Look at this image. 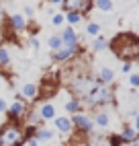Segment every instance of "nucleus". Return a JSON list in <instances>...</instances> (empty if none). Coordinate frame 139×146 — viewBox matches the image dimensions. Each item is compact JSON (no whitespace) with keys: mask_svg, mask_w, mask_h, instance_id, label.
Segmentation results:
<instances>
[{"mask_svg":"<svg viewBox=\"0 0 139 146\" xmlns=\"http://www.w3.org/2000/svg\"><path fill=\"white\" fill-rule=\"evenodd\" d=\"M108 50L113 52V56H117L123 62H135L139 60V35L133 31H121L115 33L108 39Z\"/></svg>","mask_w":139,"mask_h":146,"instance_id":"obj_1","label":"nucleus"},{"mask_svg":"<svg viewBox=\"0 0 139 146\" xmlns=\"http://www.w3.org/2000/svg\"><path fill=\"white\" fill-rule=\"evenodd\" d=\"M27 142V125L8 119L0 125V146H23Z\"/></svg>","mask_w":139,"mask_h":146,"instance_id":"obj_2","label":"nucleus"},{"mask_svg":"<svg viewBox=\"0 0 139 146\" xmlns=\"http://www.w3.org/2000/svg\"><path fill=\"white\" fill-rule=\"evenodd\" d=\"M66 84H68L70 93H72L74 97H78V99H86V97L96 89L98 80H96V76L88 74V72H80V74L70 76Z\"/></svg>","mask_w":139,"mask_h":146,"instance_id":"obj_3","label":"nucleus"},{"mask_svg":"<svg viewBox=\"0 0 139 146\" xmlns=\"http://www.w3.org/2000/svg\"><path fill=\"white\" fill-rule=\"evenodd\" d=\"M115 99V86L113 84H96V89L86 97V99H82L88 107H92V109H100V107H106L111 105Z\"/></svg>","mask_w":139,"mask_h":146,"instance_id":"obj_4","label":"nucleus"},{"mask_svg":"<svg viewBox=\"0 0 139 146\" xmlns=\"http://www.w3.org/2000/svg\"><path fill=\"white\" fill-rule=\"evenodd\" d=\"M59 82H62V78H59L57 74H47V76H43V80H41V82H37V86H39L37 101L49 99L51 95H55L57 89H59Z\"/></svg>","mask_w":139,"mask_h":146,"instance_id":"obj_5","label":"nucleus"},{"mask_svg":"<svg viewBox=\"0 0 139 146\" xmlns=\"http://www.w3.org/2000/svg\"><path fill=\"white\" fill-rule=\"evenodd\" d=\"M82 54H84V47L78 43L76 47H59V50L51 52V60L55 64H68V62L76 60V58H80Z\"/></svg>","mask_w":139,"mask_h":146,"instance_id":"obj_6","label":"nucleus"},{"mask_svg":"<svg viewBox=\"0 0 139 146\" xmlns=\"http://www.w3.org/2000/svg\"><path fill=\"white\" fill-rule=\"evenodd\" d=\"M27 113H29V101H25L23 97H16V99L6 107V115H8V119H12V121H23L27 117Z\"/></svg>","mask_w":139,"mask_h":146,"instance_id":"obj_7","label":"nucleus"},{"mask_svg":"<svg viewBox=\"0 0 139 146\" xmlns=\"http://www.w3.org/2000/svg\"><path fill=\"white\" fill-rule=\"evenodd\" d=\"M72 123H74V132H78V134L90 136L94 132V119H92V115H86L84 111L74 113L72 115Z\"/></svg>","mask_w":139,"mask_h":146,"instance_id":"obj_8","label":"nucleus"},{"mask_svg":"<svg viewBox=\"0 0 139 146\" xmlns=\"http://www.w3.org/2000/svg\"><path fill=\"white\" fill-rule=\"evenodd\" d=\"M62 13H80L88 15L94 8V0H64L62 4Z\"/></svg>","mask_w":139,"mask_h":146,"instance_id":"obj_9","label":"nucleus"},{"mask_svg":"<svg viewBox=\"0 0 139 146\" xmlns=\"http://www.w3.org/2000/svg\"><path fill=\"white\" fill-rule=\"evenodd\" d=\"M53 125L59 134L64 136H72L74 134V123H72V117H68V115H55L53 117Z\"/></svg>","mask_w":139,"mask_h":146,"instance_id":"obj_10","label":"nucleus"},{"mask_svg":"<svg viewBox=\"0 0 139 146\" xmlns=\"http://www.w3.org/2000/svg\"><path fill=\"white\" fill-rule=\"evenodd\" d=\"M59 35H62V43H64V47H76L78 43H80L76 29H74V27H70V25H68V29H64V31L59 33Z\"/></svg>","mask_w":139,"mask_h":146,"instance_id":"obj_11","label":"nucleus"},{"mask_svg":"<svg viewBox=\"0 0 139 146\" xmlns=\"http://www.w3.org/2000/svg\"><path fill=\"white\" fill-rule=\"evenodd\" d=\"M37 95H39V86L35 82H25L23 89H21V97L29 103H35L37 101Z\"/></svg>","mask_w":139,"mask_h":146,"instance_id":"obj_12","label":"nucleus"},{"mask_svg":"<svg viewBox=\"0 0 139 146\" xmlns=\"http://www.w3.org/2000/svg\"><path fill=\"white\" fill-rule=\"evenodd\" d=\"M27 17L25 15H10L8 17V25L14 33H21V31H27Z\"/></svg>","mask_w":139,"mask_h":146,"instance_id":"obj_13","label":"nucleus"},{"mask_svg":"<svg viewBox=\"0 0 139 146\" xmlns=\"http://www.w3.org/2000/svg\"><path fill=\"white\" fill-rule=\"evenodd\" d=\"M96 80L100 82V84H113L115 70H113L111 66H100V70H98V74H96Z\"/></svg>","mask_w":139,"mask_h":146,"instance_id":"obj_14","label":"nucleus"},{"mask_svg":"<svg viewBox=\"0 0 139 146\" xmlns=\"http://www.w3.org/2000/svg\"><path fill=\"white\" fill-rule=\"evenodd\" d=\"M66 111H68L70 115H74V113H80V111H84V101L72 95V97L68 99V103H66Z\"/></svg>","mask_w":139,"mask_h":146,"instance_id":"obj_15","label":"nucleus"},{"mask_svg":"<svg viewBox=\"0 0 139 146\" xmlns=\"http://www.w3.org/2000/svg\"><path fill=\"white\" fill-rule=\"evenodd\" d=\"M10 68V54H8V45L0 41V72H4Z\"/></svg>","mask_w":139,"mask_h":146,"instance_id":"obj_16","label":"nucleus"},{"mask_svg":"<svg viewBox=\"0 0 139 146\" xmlns=\"http://www.w3.org/2000/svg\"><path fill=\"white\" fill-rule=\"evenodd\" d=\"M39 115H41V119H43V121H51L55 115H57L55 105H53V103H43L41 107H39Z\"/></svg>","mask_w":139,"mask_h":146,"instance_id":"obj_17","label":"nucleus"},{"mask_svg":"<svg viewBox=\"0 0 139 146\" xmlns=\"http://www.w3.org/2000/svg\"><path fill=\"white\" fill-rule=\"evenodd\" d=\"M92 119H94V125H98V128H108V123H111V117H108V113L104 111V107L96 109V113L92 115Z\"/></svg>","mask_w":139,"mask_h":146,"instance_id":"obj_18","label":"nucleus"},{"mask_svg":"<svg viewBox=\"0 0 139 146\" xmlns=\"http://www.w3.org/2000/svg\"><path fill=\"white\" fill-rule=\"evenodd\" d=\"M35 138L41 142V144H47V142H51L53 138H55V134L51 132V130H47V128H35Z\"/></svg>","mask_w":139,"mask_h":146,"instance_id":"obj_19","label":"nucleus"},{"mask_svg":"<svg viewBox=\"0 0 139 146\" xmlns=\"http://www.w3.org/2000/svg\"><path fill=\"white\" fill-rule=\"evenodd\" d=\"M106 138H108V142H111L113 146H139V136L133 138V140H121L119 136L111 134V136H106Z\"/></svg>","mask_w":139,"mask_h":146,"instance_id":"obj_20","label":"nucleus"},{"mask_svg":"<svg viewBox=\"0 0 139 146\" xmlns=\"http://www.w3.org/2000/svg\"><path fill=\"white\" fill-rule=\"evenodd\" d=\"M117 136H119L121 140H133V138H137L139 134H137V130L133 128V125H129V123H127V125H123V130L119 132Z\"/></svg>","mask_w":139,"mask_h":146,"instance_id":"obj_21","label":"nucleus"},{"mask_svg":"<svg viewBox=\"0 0 139 146\" xmlns=\"http://www.w3.org/2000/svg\"><path fill=\"white\" fill-rule=\"evenodd\" d=\"M106 45H108V39L100 33V35H96L94 41H92V52H102V50H106Z\"/></svg>","mask_w":139,"mask_h":146,"instance_id":"obj_22","label":"nucleus"},{"mask_svg":"<svg viewBox=\"0 0 139 146\" xmlns=\"http://www.w3.org/2000/svg\"><path fill=\"white\" fill-rule=\"evenodd\" d=\"M94 6L98 11H102V13H111L115 8V2L113 0H94Z\"/></svg>","mask_w":139,"mask_h":146,"instance_id":"obj_23","label":"nucleus"},{"mask_svg":"<svg viewBox=\"0 0 139 146\" xmlns=\"http://www.w3.org/2000/svg\"><path fill=\"white\" fill-rule=\"evenodd\" d=\"M47 45H49V50H51V52H55V50H59V47H64V43H62V35H51V37H49V39H47Z\"/></svg>","mask_w":139,"mask_h":146,"instance_id":"obj_24","label":"nucleus"},{"mask_svg":"<svg viewBox=\"0 0 139 146\" xmlns=\"http://www.w3.org/2000/svg\"><path fill=\"white\" fill-rule=\"evenodd\" d=\"M64 17H66V23L70 27H74V25H78V23L82 21L84 15H80V13H64Z\"/></svg>","mask_w":139,"mask_h":146,"instance_id":"obj_25","label":"nucleus"},{"mask_svg":"<svg viewBox=\"0 0 139 146\" xmlns=\"http://www.w3.org/2000/svg\"><path fill=\"white\" fill-rule=\"evenodd\" d=\"M86 33L90 35V37L100 35V33H102V27H100V23H94V21H90V23L86 25Z\"/></svg>","mask_w":139,"mask_h":146,"instance_id":"obj_26","label":"nucleus"},{"mask_svg":"<svg viewBox=\"0 0 139 146\" xmlns=\"http://www.w3.org/2000/svg\"><path fill=\"white\" fill-rule=\"evenodd\" d=\"M64 23H66L64 13H55V15H51V25H53V27H62Z\"/></svg>","mask_w":139,"mask_h":146,"instance_id":"obj_27","label":"nucleus"},{"mask_svg":"<svg viewBox=\"0 0 139 146\" xmlns=\"http://www.w3.org/2000/svg\"><path fill=\"white\" fill-rule=\"evenodd\" d=\"M129 84H131V89H139V72L129 74Z\"/></svg>","mask_w":139,"mask_h":146,"instance_id":"obj_28","label":"nucleus"},{"mask_svg":"<svg viewBox=\"0 0 139 146\" xmlns=\"http://www.w3.org/2000/svg\"><path fill=\"white\" fill-rule=\"evenodd\" d=\"M29 43H31V47H33L35 52H39V47H41V43H39L37 35H29Z\"/></svg>","mask_w":139,"mask_h":146,"instance_id":"obj_29","label":"nucleus"},{"mask_svg":"<svg viewBox=\"0 0 139 146\" xmlns=\"http://www.w3.org/2000/svg\"><path fill=\"white\" fill-rule=\"evenodd\" d=\"M25 144H27V146H41V142H39V140L35 138V134H33V136H29Z\"/></svg>","mask_w":139,"mask_h":146,"instance_id":"obj_30","label":"nucleus"},{"mask_svg":"<svg viewBox=\"0 0 139 146\" xmlns=\"http://www.w3.org/2000/svg\"><path fill=\"white\" fill-rule=\"evenodd\" d=\"M121 70H123V74H131L133 72V62H125Z\"/></svg>","mask_w":139,"mask_h":146,"instance_id":"obj_31","label":"nucleus"},{"mask_svg":"<svg viewBox=\"0 0 139 146\" xmlns=\"http://www.w3.org/2000/svg\"><path fill=\"white\" fill-rule=\"evenodd\" d=\"M6 107H8L6 99H2V97H0V113H6Z\"/></svg>","mask_w":139,"mask_h":146,"instance_id":"obj_32","label":"nucleus"},{"mask_svg":"<svg viewBox=\"0 0 139 146\" xmlns=\"http://www.w3.org/2000/svg\"><path fill=\"white\" fill-rule=\"evenodd\" d=\"M133 128L137 130V134H139V113H135L133 115Z\"/></svg>","mask_w":139,"mask_h":146,"instance_id":"obj_33","label":"nucleus"},{"mask_svg":"<svg viewBox=\"0 0 139 146\" xmlns=\"http://www.w3.org/2000/svg\"><path fill=\"white\" fill-rule=\"evenodd\" d=\"M96 146H113V144L108 142V138H102V140H98V142H96Z\"/></svg>","mask_w":139,"mask_h":146,"instance_id":"obj_34","label":"nucleus"},{"mask_svg":"<svg viewBox=\"0 0 139 146\" xmlns=\"http://www.w3.org/2000/svg\"><path fill=\"white\" fill-rule=\"evenodd\" d=\"M23 13H25V17H33L35 11H33V6H25V11H23Z\"/></svg>","mask_w":139,"mask_h":146,"instance_id":"obj_35","label":"nucleus"},{"mask_svg":"<svg viewBox=\"0 0 139 146\" xmlns=\"http://www.w3.org/2000/svg\"><path fill=\"white\" fill-rule=\"evenodd\" d=\"M62 2H64V0H47V4H57V6L62 4Z\"/></svg>","mask_w":139,"mask_h":146,"instance_id":"obj_36","label":"nucleus"},{"mask_svg":"<svg viewBox=\"0 0 139 146\" xmlns=\"http://www.w3.org/2000/svg\"><path fill=\"white\" fill-rule=\"evenodd\" d=\"M43 146H53V144H51V142H47V144H43Z\"/></svg>","mask_w":139,"mask_h":146,"instance_id":"obj_37","label":"nucleus"},{"mask_svg":"<svg viewBox=\"0 0 139 146\" xmlns=\"http://www.w3.org/2000/svg\"><path fill=\"white\" fill-rule=\"evenodd\" d=\"M0 31H2V21H0Z\"/></svg>","mask_w":139,"mask_h":146,"instance_id":"obj_38","label":"nucleus"},{"mask_svg":"<svg viewBox=\"0 0 139 146\" xmlns=\"http://www.w3.org/2000/svg\"><path fill=\"white\" fill-rule=\"evenodd\" d=\"M0 11H2V2H0Z\"/></svg>","mask_w":139,"mask_h":146,"instance_id":"obj_39","label":"nucleus"},{"mask_svg":"<svg viewBox=\"0 0 139 146\" xmlns=\"http://www.w3.org/2000/svg\"><path fill=\"white\" fill-rule=\"evenodd\" d=\"M0 89H2V80H0Z\"/></svg>","mask_w":139,"mask_h":146,"instance_id":"obj_40","label":"nucleus"}]
</instances>
